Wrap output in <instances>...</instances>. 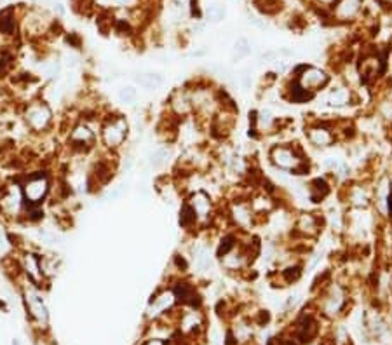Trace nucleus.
<instances>
[{"label":"nucleus","mask_w":392,"mask_h":345,"mask_svg":"<svg viewBox=\"0 0 392 345\" xmlns=\"http://www.w3.org/2000/svg\"><path fill=\"white\" fill-rule=\"evenodd\" d=\"M12 47L14 46L0 47V80H7L12 74H14L17 56Z\"/></svg>","instance_id":"nucleus-23"},{"label":"nucleus","mask_w":392,"mask_h":345,"mask_svg":"<svg viewBox=\"0 0 392 345\" xmlns=\"http://www.w3.org/2000/svg\"><path fill=\"white\" fill-rule=\"evenodd\" d=\"M307 140L310 145L317 147V149H328V147L335 145L336 141V134L333 131V128L326 122H315L312 125H309L307 131Z\"/></svg>","instance_id":"nucleus-17"},{"label":"nucleus","mask_w":392,"mask_h":345,"mask_svg":"<svg viewBox=\"0 0 392 345\" xmlns=\"http://www.w3.org/2000/svg\"><path fill=\"white\" fill-rule=\"evenodd\" d=\"M46 206H33L26 204L25 214H23V223H30V225H40L46 218Z\"/></svg>","instance_id":"nucleus-32"},{"label":"nucleus","mask_w":392,"mask_h":345,"mask_svg":"<svg viewBox=\"0 0 392 345\" xmlns=\"http://www.w3.org/2000/svg\"><path fill=\"white\" fill-rule=\"evenodd\" d=\"M301 272H304V268H301L300 263H290L288 267L281 268L277 272V277H281V284L279 286H290L293 282H296L301 277Z\"/></svg>","instance_id":"nucleus-30"},{"label":"nucleus","mask_w":392,"mask_h":345,"mask_svg":"<svg viewBox=\"0 0 392 345\" xmlns=\"http://www.w3.org/2000/svg\"><path fill=\"white\" fill-rule=\"evenodd\" d=\"M54 20L52 16L49 14L44 9H26L25 12H21V28L20 31H23V35L26 39L37 40L46 37L49 31L52 30Z\"/></svg>","instance_id":"nucleus-8"},{"label":"nucleus","mask_w":392,"mask_h":345,"mask_svg":"<svg viewBox=\"0 0 392 345\" xmlns=\"http://www.w3.org/2000/svg\"><path fill=\"white\" fill-rule=\"evenodd\" d=\"M315 94H312L307 89L300 87L298 82L291 77V80L288 82V86L284 87V98L290 103H295V105H304V103H309L314 100Z\"/></svg>","instance_id":"nucleus-24"},{"label":"nucleus","mask_w":392,"mask_h":345,"mask_svg":"<svg viewBox=\"0 0 392 345\" xmlns=\"http://www.w3.org/2000/svg\"><path fill=\"white\" fill-rule=\"evenodd\" d=\"M230 218L234 220V223H236L239 228H242V230L253 225L255 214L251 211L250 203H247V201H237V203H234L230 208Z\"/></svg>","instance_id":"nucleus-19"},{"label":"nucleus","mask_w":392,"mask_h":345,"mask_svg":"<svg viewBox=\"0 0 392 345\" xmlns=\"http://www.w3.org/2000/svg\"><path fill=\"white\" fill-rule=\"evenodd\" d=\"M128 194V185H124V183H119V185H114L108 190L106 194V199L108 201H119L122 199V197Z\"/></svg>","instance_id":"nucleus-35"},{"label":"nucleus","mask_w":392,"mask_h":345,"mask_svg":"<svg viewBox=\"0 0 392 345\" xmlns=\"http://www.w3.org/2000/svg\"><path fill=\"white\" fill-rule=\"evenodd\" d=\"M171 160V149L168 145H162L159 149H155L148 157V166L155 171H162Z\"/></svg>","instance_id":"nucleus-29"},{"label":"nucleus","mask_w":392,"mask_h":345,"mask_svg":"<svg viewBox=\"0 0 392 345\" xmlns=\"http://www.w3.org/2000/svg\"><path fill=\"white\" fill-rule=\"evenodd\" d=\"M61 74V61L56 58H47V60L39 61L37 65V77L44 82H54L58 80Z\"/></svg>","instance_id":"nucleus-22"},{"label":"nucleus","mask_w":392,"mask_h":345,"mask_svg":"<svg viewBox=\"0 0 392 345\" xmlns=\"http://www.w3.org/2000/svg\"><path fill=\"white\" fill-rule=\"evenodd\" d=\"M173 288L174 295H176V300H178V305L182 307H193V308H201V295L197 291L195 284L192 282L185 281V279H176L171 284Z\"/></svg>","instance_id":"nucleus-16"},{"label":"nucleus","mask_w":392,"mask_h":345,"mask_svg":"<svg viewBox=\"0 0 392 345\" xmlns=\"http://www.w3.org/2000/svg\"><path fill=\"white\" fill-rule=\"evenodd\" d=\"M17 291H20L21 302L26 311V316L30 319V324L39 333H46L49 330V322H51V314H49V307L46 302V293L42 288L31 284L26 279L21 277L16 284Z\"/></svg>","instance_id":"nucleus-1"},{"label":"nucleus","mask_w":392,"mask_h":345,"mask_svg":"<svg viewBox=\"0 0 392 345\" xmlns=\"http://www.w3.org/2000/svg\"><path fill=\"white\" fill-rule=\"evenodd\" d=\"M185 203L190 206V209L193 211V214H195L199 230L213 225V220L216 218V206H215L213 197H211L204 188H195V190L188 192V194L185 195Z\"/></svg>","instance_id":"nucleus-9"},{"label":"nucleus","mask_w":392,"mask_h":345,"mask_svg":"<svg viewBox=\"0 0 392 345\" xmlns=\"http://www.w3.org/2000/svg\"><path fill=\"white\" fill-rule=\"evenodd\" d=\"M178 307V300L176 295L171 286H166V288L157 289L152 298L148 300V305L145 311V317L148 321L157 322V321H164L168 319V316L174 312V308Z\"/></svg>","instance_id":"nucleus-10"},{"label":"nucleus","mask_w":392,"mask_h":345,"mask_svg":"<svg viewBox=\"0 0 392 345\" xmlns=\"http://www.w3.org/2000/svg\"><path fill=\"white\" fill-rule=\"evenodd\" d=\"M117 98H119V101L122 103V105H128V106L134 105V103L138 101V87L134 86V84H128V86L119 87Z\"/></svg>","instance_id":"nucleus-34"},{"label":"nucleus","mask_w":392,"mask_h":345,"mask_svg":"<svg viewBox=\"0 0 392 345\" xmlns=\"http://www.w3.org/2000/svg\"><path fill=\"white\" fill-rule=\"evenodd\" d=\"M21 28V12L16 6L4 7L0 11V39L7 40V46H12V40L17 37Z\"/></svg>","instance_id":"nucleus-14"},{"label":"nucleus","mask_w":392,"mask_h":345,"mask_svg":"<svg viewBox=\"0 0 392 345\" xmlns=\"http://www.w3.org/2000/svg\"><path fill=\"white\" fill-rule=\"evenodd\" d=\"M319 333V322L312 314H304L295 326V340L300 343H310Z\"/></svg>","instance_id":"nucleus-18"},{"label":"nucleus","mask_w":392,"mask_h":345,"mask_svg":"<svg viewBox=\"0 0 392 345\" xmlns=\"http://www.w3.org/2000/svg\"><path fill=\"white\" fill-rule=\"evenodd\" d=\"M347 289L338 282H328L323 286L321 298H319V311L326 317H336L347 307Z\"/></svg>","instance_id":"nucleus-11"},{"label":"nucleus","mask_w":392,"mask_h":345,"mask_svg":"<svg viewBox=\"0 0 392 345\" xmlns=\"http://www.w3.org/2000/svg\"><path fill=\"white\" fill-rule=\"evenodd\" d=\"M354 100V93L350 86H345V84H340V86L333 87L326 94V103L333 108H344V106L350 105Z\"/></svg>","instance_id":"nucleus-21"},{"label":"nucleus","mask_w":392,"mask_h":345,"mask_svg":"<svg viewBox=\"0 0 392 345\" xmlns=\"http://www.w3.org/2000/svg\"><path fill=\"white\" fill-rule=\"evenodd\" d=\"M269 160L277 171L290 173V174H304L309 169L307 160H305L304 152L296 145H288V143H279V145L270 147Z\"/></svg>","instance_id":"nucleus-6"},{"label":"nucleus","mask_w":392,"mask_h":345,"mask_svg":"<svg viewBox=\"0 0 392 345\" xmlns=\"http://www.w3.org/2000/svg\"><path fill=\"white\" fill-rule=\"evenodd\" d=\"M293 74H295L293 79L298 82V86L307 89V91H310L312 94L323 91L331 80V77L323 68H317V66H312V65L296 66Z\"/></svg>","instance_id":"nucleus-12"},{"label":"nucleus","mask_w":392,"mask_h":345,"mask_svg":"<svg viewBox=\"0 0 392 345\" xmlns=\"http://www.w3.org/2000/svg\"><path fill=\"white\" fill-rule=\"evenodd\" d=\"M331 192V185L328 183L326 178H314L312 181L307 185V195L312 203H321V201L326 199Z\"/></svg>","instance_id":"nucleus-25"},{"label":"nucleus","mask_w":392,"mask_h":345,"mask_svg":"<svg viewBox=\"0 0 392 345\" xmlns=\"http://www.w3.org/2000/svg\"><path fill=\"white\" fill-rule=\"evenodd\" d=\"M7 248H11V241H9V234L4 228V222L0 220V251H6Z\"/></svg>","instance_id":"nucleus-38"},{"label":"nucleus","mask_w":392,"mask_h":345,"mask_svg":"<svg viewBox=\"0 0 392 345\" xmlns=\"http://www.w3.org/2000/svg\"><path fill=\"white\" fill-rule=\"evenodd\" d=\"M250 44H247V40L246 39H241V40H237V44H236V52H237V58H246L247 55H250Z\"/></svg>","instance_id":"nucleus-37"},{"label":"nucleus","mask_w":392,"mask_h":345,"mask_svg":"<svg viewBox=\"0 0 392 345\" xmlns=\"http://www.w3.org/2000/svg\"><path fill=\"white\" fill-rule=\"evenodd\" d=\"M60 267H61V258L58 257V255L47 253V251L40 253V268H42V274L49 282L52 281V277H56Z\"/></svg>","instance_id":"nucleus-26"},{"label":"nucleus","mask_w":392,"mask_h":345,"mask_svg":"<svg viewBox=\"0 0 392 345\" xmlns=\"http://www.w3.org/2000/svg\"><path fill=\"white\" fill-rule=\"evenodd\" d=\"M66 42L70 44V47H79L80 46V39L75 33H68V35H66Z\"/></svg>","instance_id":"nucleus-39"},{"label":"nucleus","mask_w":392,"mask_h":345,"mask_svg":"<svg viewBox=\"0 0 392 345\" xmlns=\"http://www.w3.org/2000/svg\"><path fill=\"white\" fill-rule=\"evenodd\" d=\"M168 114L173 115L174 119L185 120L190 119L193 115V106L190 101V93L188 87H178L169 94L168 98Z\"/></svg>","instance_id":"nucleus-13"},{"label":"nucleus","mask_w":392,"mask_h":345,"mask_svg":"<svg viewBox=\"0 0 392 345\" xmlns=\"http://www.w3.org/2000/svg\"><path fill=\"white\" fill-rule=\"evenodd\" d=\"M12 345H21V343H20V340L14 338V340H12Z\"/></svg>","instance_id":"nucleus-41"},{"label":"nucleus","mask_w":392,"mask_h":345,"mask_svg":"<svg viewBox=\"0 0 392 345\" xmlns=\"http://www.w3.org/2000/svg\"><path fill=\"white\" fill-rule=\"evenodd\" d=\"M359 6H361V0H340L336 4V17L342 21L350 20L358 14Z\"/></svg>","instance_id":"nucleus-31"},{"label":"nucleus","mask_w":392,"mask_h":345,"mask_svg":"<svg viewBox=\"0 0 392 345\" xmlns=\"http://www.w3.org/2000/svg\"><path fill=\"white\" fill-rule=\"evenodd\" d=\"M131 124L126 115L117 112H106L103 114L100 129H98V143L103 152L117 154L129 140Z\"/></svg>","instance_id":"nucleus-3"},{"label":"nucleus","mask_w":392,"mask_h":345,"mask_svg":"<svg viewBox=\"0 0 392 345\" xmlns=\"http://www.w3.org/2000/svg\"><path fill=\"white\" fill-rule=\"evenodd\" d=\"M133 82L136 87L147 89V91H154V89H159L162 84H164V77H162L161 74H155V71H145V74L134 75Z\"/></svg>","instance_id":"nucleus-28"},{"label":"nucleus","mask_w":392,"mask_h":345,"mask_svg":"<svg viewBox=\"0 0 392 345\" xmlns=\"http://www.w3.org/2000/svg\"><path fill=\"white\" fill-rule=\"evenodd\" d=\"M93 6V0H72V9L79 14H87Z\"/></svg>","instance_id":"nucleus-36"},{"label":"nucleus","mask_w":392,"mask_h":345,"mask_svg":"<svg viewBox=\"0 0 392 345\" xmlns=\"http://www.w3.org/2000/svg\"><path fill=\"white\" fill-rule=\"evenodd\" d=\"M17 178H20L21 190H23L26 204L46 206L49 203L54 181V176L52 173H49V169L44 168L28 169V171Z\"/></svg>","instance_id":"nucleus-4"},{"label":"nucleus","mask_w":392,"mask_h":345,"mask_svg":"<svg viewBox=\"0 0 392 345\" xmlns=\"http://www.w3.org/2000/svg\"><path fill=\"white\" fill-rule=\"evenodd\" d=\"M16 263L20 267V272L23 276V279H26L31 284L39 286V288L46 289L49 286V281L44 277L42 268H40V251L35 248H17L16 255Z\"/></svg>","instance_id":"nucleus-7"},{"label":"nucleus","mask_w":392,"mask_h":345,"mask_svg":"<svg viewBox=\"0 0 392 345\" xmlns=\"http://www.w3.org/2000/svg\"><path fill=\"white\" fill-rule=\"evenodd\" d=\"M26 201L21 190L20 178L0 185V220L4 223H23Z\"/></svg>","instance_id":"nucleus-5"},{"label":"nucleus","mask_w":392,"mask_h":345,"mask_svg":"<svg viewBox=\"0 0 392 345\" xmlns=\"http://www.w3.org/2000/svg\"><path fill=\"white\" fill-rule=\"evenodd\" d=\"M178 223H180V227H182L185 232H188V234H195V232L199 230L195 214H193V211L190 209V206L185 203V199L182 201V204H180Z\"/></svg>","instance_id":"nucleus-27"},{"label":"nucleus","mask_w":392,"mask_h":345,"mask_svg":"<svg viewBox=\"0 0 392 345\" xmlns=\"http://www.w3.org/2000/svg\"><path fill=\"white\" fill-rule=\"evenodd\" d=\"M321 218L315 213H300L298 216L293 220V232L300 235L301 239H314L321 232Z\"/></svg>","instance_id":"nucleus-15"},{"label":"nucleus","mask_w":392,"mask_h":345,"mask_svg":"<svg viewBox=\"0 0 392 345\" xmlns=\"http://www.w3.org/2000/svg\"><path fill=\"white\" fill-rule=\"evenodd\" d=\"M20 115L25 129L28 131L30 136L35 138L49 136L54 129V125H56L54 108L42 96L31 98V100L25 101L23 106H21Z\"/></svg>","instance_id":"nucleus-2"},{"label":"nucleus","mask_w":392,"mask_h":345,"mask_svg":"<svg viewBox=\"0 0 392 345\" xmlns=\"http://www.w3.org/2000/svg\"><path fill=\"white\" fill-rule=\"evenodd\" d=\"M141 345H168V342H164L162 338H148Z\"/></svg>","instance_id":"nucleus-40"},{"label":"nucleus","mask_w":392,"mask_h":345,"mask_svg":"<svg viewBox=\"0 0 392 345\" xmlns=\"http://www.w3.org/2000/svg\"><path fill=\"white\" fill-rule=\"evenodd\" d=\"M347 203L352 209H366L371 204V194L366 187H363V183H355L347 188Z\"/></svg>","instance_id":"nucleus-20"},{"label":"nucleus","mask_w":392,"mask_h":345,"mask_svg":"<svg viewBox=\"0 0 392 345\" xmlns=\"http://www.w3.org/2000/svg\"><path fill=\"white\" fill-rule=\"evenodd\" d=\"M35 234H37V241L46 246H56L60 244V235L54 230L42 225H35Z\"/></svg>","instance_id":"nucleus-33"}]
</instances>
